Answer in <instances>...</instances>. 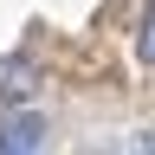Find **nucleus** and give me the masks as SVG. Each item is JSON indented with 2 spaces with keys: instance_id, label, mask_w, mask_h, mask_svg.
Here are the masks:
<instances>
[{
  "instance_id": "nucleus-1",
  "label": "nucleus",
  "mask_w": 155,
  "mask_h": 155,
  "mask_svg": "<svg viewBox=\"0 0 155 155\" xmlns=\"http://www.w3.org/2000/svg\"><path fill=\"white\" fill-rule=\"evenodd\" d=\"M45 116L39 110H13V116H0V155H45Z\"/></svg>"
},
{
  "instance_id": "nucleus-2",
  "label": "nucleus",
  "mask_w": 155,
  "mask_h": 155,
  "mask_svg": "<svg viewBox=\"0 0 155 155\" xmlns=\"http://www.w3.org/2000/svg\"><path fill=\"white\" fill-rule=\"evenodd\" d=\"M32 91H39V65L26 52H7L0 58V97L7 104H32Z\"/></svg>"
},
{
  "instance_id": "nucleus-3",
  "label": "nucleus",
  "mask_w": 155,
  "mask_h": 155,
  "mask_svg": "<svg viewBox=\"0 0 155 155\" xmlns=\"http://www.w3.org/2000/svg\"><path fill=\"white\" fill-rule=\"evenodd\" d=\"M136 58H142V65H155V7L142 13V26H136Z\"/></svg>"
},
{
  "instance_id": "nucleus-4",
  "label": "nucleus",
  "mask_w": 155,
  "mask_h": 155,
  "mask_svg": "<svg viewBox=\"0 0 155 155\" xmlns=\"http://www.w3.org/2000/svg\"><path fill=\"white\" fill-rule=\"evenodd\" d=\"M129 155H155V129H136L129 136Z\"/></svg>"
}]
</instances>
